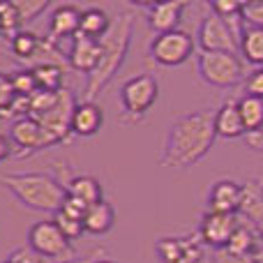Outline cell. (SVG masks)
Returning a JSON list of instances; mask_svg holds the SVG:
<instances>
[{
    "label": "cell",
    "instance_id": "obj_3",
    "mask_svg": "<svg viewBox=\"0 0 263 263\" xmlns=\"http://www.w3.org/2000/svg\"><path fill=\"white\" fill-rule=\"evenodd\" d=\"M0 185L9 190L26 208L37 213L55 215L67 199L65 185L51 173L23 171V173H0Z\"/></svg>",
    "mask_w": 263,
    "mask_h": 263
},
{
    "label": "cell",
    "instance_id": "obj_42",
    "mask_svg": "<svg viewBox=\"0 0 263 263\" xmlns=\"http://www.w3.org/2000/svg\"><path fill=\"white\" fill-rule=\"evenodd\" d=\"M40 263H44V261H40Z\"/></svg>",
    "mask_w": 263,
    "mask_h": 263
},
{
    "label": "cell",
    "instance_id": "obj_2",
    "mask_svg": "<svg viewBox=\"0 0 263 263\" xmlns=\"http://www.w3.org/2000/svg\"><path fill=\"white\" fill-rule=\"evenodd\" d=\"M134 14L132 12H118L111 18V26L106 35L100 40V63L88 74L86 81V100L97 102V97L104 92V88L116 79L120 67L125 65L129 53L132 35H134Z\"/></svg>",
    "mask_w": 263,
    "mask_h": 263
},
{
    "label": "cell",
    "instance_id": "obj_24",
    "mask_svg": "<svg viewBox=\"0 0 263 263\" xmlns=\"http://www.w3.org/2000/svg\"><path fill=\"white\" fill-rule=\"evenodd\" d=\"M30 69L40 90L58 92L65 88V67H58V65H35Z\"/></svg>",
    "mask_w": 263,
    "mask_h": 263
},
{
    "label": "cell",
    "instance_id": "obj_7",
    "mask_svg": "<svg viewBox=\"0 0 263 263\" xmlns=\"http://www.w3.org/2000/svg\"><path fill=\"white\" fill-rule=\"evenodd\" d=\"M196 42L190 32L185 30H171L155 35L150 42V58L162 67H178V65L187 63L194 55Z\"/></svg>",
    "mask_w": 263,
    "mask_h": 263
},
{
    "label": "cell",
    "instance_id": "obj_8",
    "mask_svg": "<svg viewBox=\"0 0 263 263\" xmlns=\"http://www.w3.org/2000/svg\"><path fill=\"white\" fill-rule=\"evenodd\" d=\"M9 141L14 145V157H30L35 153L51 148V145H58L55 139L49 134L35 118H18L12 120V127H9Z\"/></svg>",
    "mask_w": 263,
    "mask_h": 263
},
{
    "label": "cell",
    "instance_id": "obj_18",
    "mask_svg": "<svg viewBox=\"0 0 263 263\" xmlns=\"http://www.w3.org/2000/svg\"><path fill=\"white\" fill-rule=\"evenodd\" d=\"M238 217L254 224L256 229L263 227V185L259 180L242 182V199L238 208Z\"/></svg>",
    "mask_w": 263,
    "mask_h": 263
},
{
    "label": "cell",
    "instance_id": "obj_16",
    "mask_svg": "<svg viewBox=\"0 0 263 263\" xmlns=\"http://www.w3.org/2000/svg\"><path fill=\"white\" fill-rule=\"evenodd\" d=\"M104 127V111L97 102L81 100L72 114V134L74 136H95Z\"/></svg>",
    "mask_w": 263,
    "mask_h": 263
},
{
    "label": "cell",
    "instance_id": "obj_4",
    "mask_svg": "<svg viewBox=\"0 0 263 263\" xmlns=\"http://www.w3.org/2000/svg\"><path fill=\"white\" fill-rule=\"evenodd\" d=\"M159 97V81L153 72L134 74L120 86L118 104H120V123L136 125L148 116Z\"/></svg>",
    "mask_w": 263,
    "mask_h": 263
},
{
    "label": "cell",
    "instance_id": "obj_28",
    "mask_svg": "<svg viewBox=\"0 0 263 263\" xmlns=\"http://www.w3.org/2000/svg\"><path fill=\"white\" fill-rule=\"evenodd\" d=\"M12 3H14V7H16V12H18V16H21L23 23L35 21L42 12L49 9V3H46V0H12Z\"/></svg>",
    "mask_w": 263,
    "mask_h": 263
},
{
    "label": "cell",
    "instance_id": "obj_36",
    "mask_svg": "<svg viewBox=\"0 0 263 263\" xmlns=\"http://www.w3.org/2000/svg\"><path fill=\"white\" fill-rule=\"evenodd\" d=\"M40 261H42L40 256H37L35 252H32L30 247L26 245V247H18L16 252H12L5 263H40Z\"/></svg>",
    "mask_w": 263,
    "mask_h": 263
},
{
    "label": "cell",
    "instance_id": "obj_30",
    "mask_svg": "<svg viewBox=\"0 0 263 263\" xmlns=\"http://www.w3.org/2000/svg\"><path fill=\"white\" fill-rule=\"evenodd\" d=\"M240 16L245 26L250 28H263V0H252V3L240 5Z\"/></svg>",
    "mask_w": 263,
    "mask_h": 263
},
{
    "label": "cell",
    "instance_id": "obj_6",
    "mask_svg": "<svg viewBox=\"0 0 263 263\" xmlns=\"http://www.w3.org/2000/svg\"><path fill=\"white\" fill-rule=\"evenodd\" d=\"M28 247L42 261L51 259L55 263H65V261L77 259L72 240L65 238V233L60 231L53 219H42V222L32 224L30 231H28Z\"/></svg>",
    "mask_w": 263,
    "mask_h": 263
},
{
    "label": "cell",
    "instance_id": "obj_40",
    "mask_svg": "<svg viewBox=\"0 0 263 263\" xmlns=\"http://www.w3.org/2000/svg\"><path fill=\"white\" fill-rule=\"evenodd\" d=\"M92 263H116V261H111V259H95Z\"/></svg>",
    "mask_w": 263,
    "mask_h": 263
},
{
    "label": "cell",
    "instance_id": "obj_31",
    "mask_svg": "<svg viewBox=\"0 0 263 263\" xmlns=\"http://www.w3.org/2000/svg\"><path fill=\"white\" fill-rule=\"evenodd\" d=\"M16 100V92H14V86H12V79L9 74L0 72V116L12 106V102Z\"/></svg>",
    "mask_w": 263,
    "mask_h": 263
},
{
    "label": "cell",
    "instance_id": "obj_41",
    "mask_svg": "<svg viewBox=\"0 0 263 263\" xmlns=\"http://www.w3.org/2000/svg\"><path fill=\"white\" fill-rule=\"evenodd\" d=\"M0 37H3V23H0Z\"/></svg>",
    "mask_w": 263,
    "mask_h": 263
},
{
    "label": "cell",
    "instance_id": "obj_10",
    "mask_svg": "<svg viewBox=\"0 0 263 263\" xmlns=\"http://www.w3.org/2000/svg\"><path fill=\"white\" fill-rule=\"evenodd\" d=\"M240 224L238 215H229V213H210L205 210V215L201 217L199 224V240L208 247L215 250H224L231 240L233 231Z\"/></svg>",
    "mask_w": 263,
    "mask_h": 263
},
{
    "label": "cell",
    "instance_id": "obj_20",
    "mask_svg": "<svg viewBox=\"0 0 263 263\" xmlns=\"http://www.w3.org/2000/svg\"><path fill=\"white\" fill-rule=\"evenodd\" d=\"M65 190H67V196H74V199L83 201L86 205H92L97 201L104 199V192H102V185L95 176H74L65 182Z\"/></svg>",
    "mask_w": 263,
    "mask_h": 263
},
{
    "label": "cell",
    "instance_id": "obj_14",
    "mask_svg": "<svg viewBox=\"0 0 263 263\" xmlns=\"http://www.w3.org/2000/svg\"><path fill=\"white\" fill-rule=\"evenodd\" d=\"M81 12L79 5H60L51 12L49 18V40L58 44L60 40H72L79 32V23H81Z\"/></svg>",
    "mask_w": 263,
    "mask_h": 263
},
{
    "label": "cell",
    "instance_id": "obj_27",
    "mask_svg": "<svg viewBox=\"0 0 263 263\" xmlns=\"http://www.w3.org/2000/svg\"><path fill=\"white\" fill-rule=\"evenodd\" d=\"M12 79V86H14V92L16 97H32L40 88H37V81L32 77V69L26 67V69H16V72L9 74Z\"/></svg>",
    "mask_w": 263,
    "mask_h": 263
},
{
    "label": "cell",
    "instance_id": "obj_38",
    "mask_svg": "<svg viewBox=\"0 0 263 263\" xmlns=\"http://www.w3.org/2000/svg\"><path fill=\"white\" fill-rule=\"evenodd\" d=\"M14 155V145L12 141H9L7 134H3L0 132V162H5V159H9Z\"/></svg>",
    "mask_w": 263,
    "mask_h": 263
},
{
    "label": "cell",
    "instance_id": "obj_9",
    "mask_svg": "<svg viewBox=\"0 0 263 263\" xmlns=\"http://www.w3.org/2000/svg\"><path fill=\"white\" fill-rule=\"evenodd\" d=\"M238 35L231 30L227 21L217 14L208 12L199 26V46L210 53H238Z\"/></svg>",
    "mask_w": 263,
    "mask_h": 263
},
{
    "label": "cell",
    "instance_id": "obj_34",
    "mask_svg": "<svg viewBox=\"0 0 263 263\" xmlns=\"http://www.w3.org/2000/svg\"><path fill=\"white\" fill-rule=\"evenodd\" d=\"M86 210H88V205L83 203V201L74 199V196H67V199H65V203H63V208H60V213L67 215V217L81 219V222H83V215H86Z\"/></svg>",
    "mask_w": 263,
    "mask_h": 263
},
{
    "label": "cell",
    "instance_id": "obj_39",
    "mask_svg": "<svg viewBox=\"0 0 263 263\" xmlns=\"http://www.w3.org/2000/svg\"><path fill=\"white\" fill-rule=\"evenodd\" d=\"M92 259H95V256H86V259H72V261H65V263H92Z\"/></svg>",
    "mask_w": 263,
    "mask_h": 263
},
{
    "label": "cell",
    "instance_id": "obj_15",
    "mask_svg": "<svg viewBox=\"0 0 263 263\" xmlns=\"http://www.w3.org/2000/svg\"><path fill=\"white\" fill-rule=\"evenodd\" d=\"M157 254L162 263H196L201 259L199 240L192 238H162L157 242Z\"/></svg>",
    "mask_w": 263,
    "mask_h": 263
},
{
    "label": "cell",
    "instance_id": "obj_33",
    "mask_svg": "<svg viewBox=\"0 0 263 263\" xmlns=\"http://www.w3.org/2000/svg\"><path fill=\"white\" fill-rule=\"evenodd\" d=\"M240 5L242 3H236V0H215V3H210V12L222 18H231L240 14Z\"/></svg>",
    "mask_w": 263,
    "mask_h": 263
},
{
    "label": "cell",
    "instance_id": "obj_1",
    "mask_svg": "<svg viewBox=\"0 0 263 263\" xmlns=\"http://www.w3.org/2000/svg\"><path fill=\"white\" fill-rule=\"evenodd\" d=\"M215 111L199 109L178 116L164 139L159 162L171 168H192L215 145Z\"/></svg>",
    "mask_w": 263,
    "mask_h": 263
},
{
    "label": "cell",
    "instance_id": "obj_35",
    "mask_svg": "<svg viewBox=\"0 0 263 263\" xmlns=\"http://www.w3.org/2000/svg\"><path fill=\"white\" fill-rule=\"evenodd\" d=\"M215 263H263L259 256H242V254H231L227 250H217L215 254Z\"/></svg>",
    "mask_w": 263,
    "mask_h": 263
},
{
    "label": "cell",
    "instance_id": "obj_37",
    "mask_svg": "<svg viewBox=\"0 0 263 263\" xmlns=\"http://www.w3.org/2000/svg\"><path fill=\"white\" fill-rule=\"evenodd\" d=\"M245 145L254 153H263V129H254V132H247L245 136Z\"/></svg>",
    "mask_w": 263,
    "mask_h": 263
},
{
    "label": "cell",
    "instance_id": "obj_25",
    "mask_svg": "<svg viewBox=\"0 0 263 263\" xmlns=\"http://www.w3.org/2000/svg\"><path fill=\"white\" fill-rule=\"evenodd\" d=\"M238 109H240L242 123H245L247 132L263 129V100H259V97L242 95L240 100H238Z\"/></svg>",
    "mask_w": 263,
    "mask_h": 263
},
{
    "label": "cell",
    "instance_id": "obj_5",
    "mask_svg": "<svg viewBox=\"0 0 263 263\" xmlns=\"http://www.w3.org/2000/svg\"><path fill=\"white\" fill-rule=\"evenodd\" d=\"M196 67L205 83L213 88H233L245 81V63L238 53H210L199 51L196 53Z\"/></svg>",
    "mask_w": 263,
    "mask_h": 263
},
{
    "label": "cell",
    "instance_id": "obj_13",
    "mask_svg": "<svg viewBox=\"0 0 263 263\" xmlns=\"http://www.w3.org/2000/svg\"><path fill=\"white\" fill-rule=\"evenodd\" d=\"M100 63V42L88 40L83 35H74L69 40V51H67V65L74 72L90 74Z\"/></svg>",
    "mask_w": 263,
    "mask_h": 263
},
{
    "label": "cell",
    "instance_id": "obj_26",
    "mask_svg": "<svg viewBox=\"0 0 263 263\" xmlns=\"http://www.w3.org/2000/svg\"><path fill=\"white\" fill-rule=\"evenodd\" d=\"M0 23H3V35L9 37V40H12L18 30H23V21H21V16H18L12 0L0 3Z\"/></svg>",
    "mask_w": 263,
    "mask_h": 263
},
{
    "label": "cell",
    "instance_id": "obj_21",
    "mask_svg": "<svg viewBox=\"0 0 263 263\" xmlns=\"http://www.w3.org/2000/svg\"><path fill=\"white\" fill-rule=\"evenodd\" d=\"M111 26L109 14L104 12L102 7H86L81 12V23H79V35L88 37V40H97L100 42L102 37L106 35Z\"/></svg>",
    "mask_w": 263,
    "mask_h": 263
},
{
    "label": "cell",
    "instance_id": "obj_19",
    "mask_svg": "<svg viewBox=\"0 0 263 263\" xmlns=\"http://www.w3.org/2000/svg\"><path fill=\"white\" fill-rule=\"evenodd\" d=\"M114 224H116V208L106 199L88 205L86 215H83V229H86V233H92V236L109 233L114 229Z\"/></svg>",
    "mask_w": 263,
    "mask_h": 263
},
{
    "label": "cell",
    "instance_id": "obj_23",
    "mask_svg": "<svg viewBox=\"0 0 263 263\" xmlns=\"http://www.w3.org/2000/svg\"><path fill=\"white\" fill-rule=\"evenodd\" d=\"M240 55L247 63L263 67V28H250L245 26L240 35V44H238Z\"/></svg>",
    "mask_w": 263,
    "mask_h": 263
},
{
    "label": "cell",
    "instance_id": "obj_32",
    "mask_svg": "<svg viewBox=\"0 0 263 263\" xmlns=\"http://www.w3.org/2000/svg\"><path fill=\"white\" fill-rule=\"evenodd\" d=\"M245 95L263 100V67L252 69L245 77Z\"/></svg>",
    "mask_w": 263,
    "mask_h": 263
},
{
    "label": "cell",
    "instance_id": "obj_11",
    "mask_svg": "<svg viewBox=\"0 0 263 263\" xmlns=\"http://www.w3.org/2000/svg\"><path fill=\"white\" fill-rule=\"evenodd\" d=\"M242 199V182H236L231 178H222V180L213 182L208 190V210L210 213H229L238 215Z\"/></svg>",
    "mask_w": 263,
    "mask_h": 263
},
{
    "label": "cell",
    "instance_id": "obj_12",
    "mask_svg": "<svg viewBox=\"0 0 263 263\" xmlns=\"http://www.w3.org/2000/svg\"><path fill=\"white\" fill-rule=\"evenodd\" d=\"M143 7L148 26L155 30V35H162V32L178 30V23H180L187 3L185 0H166V3H150Z\"/></svg>",
    "mask_w": 263,
    "mask_h": 263
},
{
    "label": "cell",
    "instance_id": "obj_29",
    "mask_svg": "<svg viewBox=\"0 0 263 263\" xmlns=\"http://www.w3.org/2000/svg\"><path fill=\"white\" fill-rule=\"evenodd\" d=\"M53 222L58 224V229L65 233V238H69V240H79V238L86 233V229H83V222H81V219L67 217V215H63L60 210L53 215Z\"/></svg>",
    "mask_w": 263,
    "mask_h": 263
},
{
    "label": "cell",
    "instance_id": "obj_22",
    "mask_svg": "<svg viewBox=\"0 0 263 263\" xmlns=\"http://www.w3.org/2000/svg\"><path fill=\"white\" fill-rule=\"evenodd\" d=\"M40 46H42V37L30 30H18L16 35L9 40L12 53L16 55L21 63H26L28 67L35 63V55H37V51H40Z\"/></svg>",
    "mask_w": 263,
    "mask_h": 263
},
{
    "label": "cell",
    "instance_id": "obj_17",
    "mask_svg": "<svg viewBox=\"0 0 263 263\" xmlns=\"http://www.w3.org/2000/svg\"><path fill=\"white\" fill-rule=\"evenodd\" d=\"M215 134L222 139H240L247 134L240 109H238V100H227L215 111Z\"/></svg>",
    "mask_w": 263,
    "mask_h": 263
}]
</instances>
